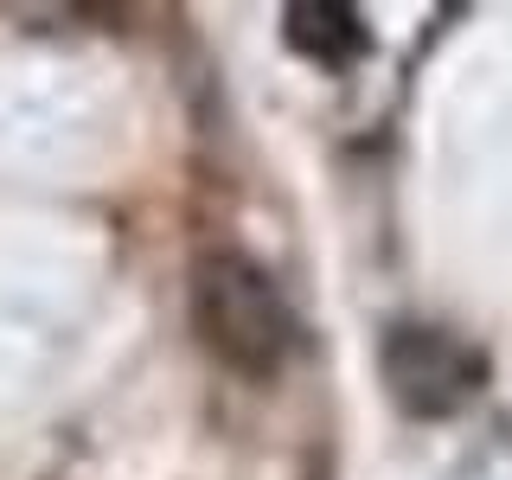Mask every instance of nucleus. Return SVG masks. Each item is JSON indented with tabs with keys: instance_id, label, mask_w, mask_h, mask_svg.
I'll list each match as a JSON object with an SVG mask.
<instances>
[{
	"instance_id": "obj_1",
	"label": "nucleus",
	"mask_w": 512,
	"mask_h": 480,
	"mask_svg": "<svg viewBox=\"0 0 512 480\" xmlns=\"http://www.w3.org/2000/svg\"><path fill=\"white\" fill-rule=\"evenodd\" d=\"M192 327L205 352L237 378H276L295 352V308L269 282L263 263L237 250H212L192 276Z\"/></svg>"
}]
</instances>
